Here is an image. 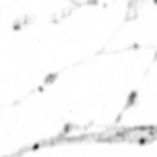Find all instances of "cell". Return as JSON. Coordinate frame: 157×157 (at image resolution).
I'll list each match as a JSON object with an SVG mask.
<instances>
[{
	"instance_id": "cell-1",
	"label": "cell",
	"mask_w": 157,
	"mask_h": 157,
	"mask_svg": "<svg viewBox=\"0 0 157 157\" xmlns=\"http://www.w3.org/2000/svg\"><path fill=\"white\" fill-rule=\"evenodd\" d=\"M155 2H157V0H155Z\"/></svg>"
}]
</instances>
